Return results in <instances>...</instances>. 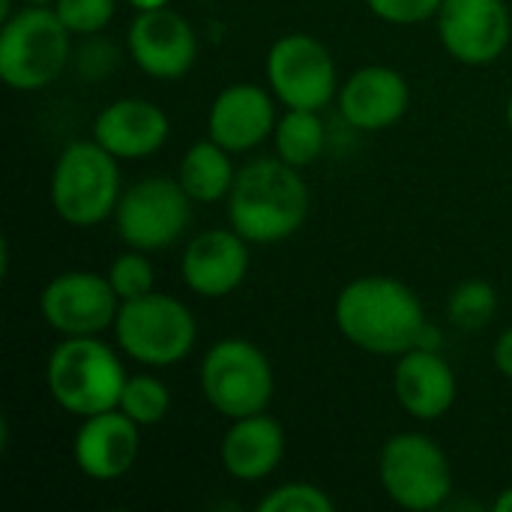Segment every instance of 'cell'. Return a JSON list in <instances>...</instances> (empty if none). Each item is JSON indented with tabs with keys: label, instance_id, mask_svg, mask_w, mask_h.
Instances as JSON below:
<instances>
[{
	"label": "cell",
	"instance_id": "32",
	"mask_svg": "<svg viewBox=\"0 0 512 512\" xmlns=\"http://www.w3.org/2000/svg\"><path fill=\"white\" fill-rule=\"evenodd\" d=\"M24 6H48V3H54V0H21Z\"/></svg>",
	"mask_w": 512,
	"mask_h": 512
},
{
	"label": "cell",
	"instance_id": "29",
	"mask_svg": "<svg viewBox=\"0 0 512 512\" xmlns=\"http://www.w3.org/2000/svg\"><path fill=\"white\" fill-rule=\"evenodd\" d=\"M492 360H495V369H498L504 378H512V327L498 336L495 351H492Z\"/></svg>",
	"mask_w": 512,
	"mask_h": 512
},
{
	"label": "cell",
	"instance_id": "9",
	"mask_svg": "<svg viewBox=\"0 0 512 512\" xmlns=\"http://www.w3.org/2000/svg\"><path fill=\"white\" fill-rule=\"evenodd\" d=\"M192 219V198L180 180L147 177L120 195L114 210L117 234L126 246L141 252H159L183 237Z\"/></svg>",
	"mask_w": 512,
	"mask_h": 512
},
{
	"label": "cell",
	"instance_id": "3",
	"mask_svg": "<svg viewBox=\"0 0 512 512\" xmlns=\"http://www.w3.org/2000/svg\"><path fill=\"white\" fill-rule=\"evenodd\" d=\"M45 381L63 411L93 417L120 408L126 372L114 348L96 336H66L48 357Z\"/></svg>",
	"mask_w": 512,
	"mask_h": 512
},
{
	"label": "cell",
	"instance_id": "13",
	"mask_svg": "<svg viewBox=\"0 0 512 512\" xmlns=\"http://www.w3.org/2000/svg\"><path fill=\"white\" fill-rule=\"evenodd\" d=\"M129 54L150 78L174 81L192 69L198 57V39L180 12L168 6L138 9L129 27Z\"/></svg>",
	"mask_w": 512,
	"mask_h": 512
},
{
	"label": "cell",
	"instance_id": "2",
	"mask_svg": "<svg viewBox=\"0 0 512 512\" xmlns=\"http://www.w3.org/2000/svg\"><path fill=\"white\" fill-rule=\"evenodd\" d=\"M309 186L282 159H255L237 171L228 195L231 228L249 243H279L303 228Z\"/></svg>",
	"mask_w": 512,
	"mask_h": 512
},
{
	"label": "cell",
	"instance_id": "5",
	"mask_svg": "<svg viewBox=\"0 0 512 512\" xmlns=\"http://www.w3.org/2000/svg\"><path fill=\"white\" fill-rule=\"evenodd\" d=\"M120 159L96 138L69 144L51 174V204L66 225L90 228L120 204Z\"/></svg>",
	"mask_w": 512,
	"mask_h": 512
},
{
	"label": "cell",
	"instance_id": "26",
	"mask_svg": "<svg viewBox=\"0 0 512 512\" xmlns=\"http://www.w3.org/2000/svg\"><path fill=\"white\" fill-rule=\"evenodd\" d=\"M261 512H333V498L312 483H285L258 501Z\"/></svg>",
	"mask_w": 512,
	"mask_h": 512
},
{
	"label": "cell",
	"instance_id": "12",
	"mask_svg": "<svg viewBox=\"0 0 512 512\" xmlns=\"http://www.w3.org/2000/svg\"><path fill=\"white\" fill-rule=\"evenodd\" d=\"M435 18L444 48L459 63H495L510 45L512 21L504 0H444Z\"/></svg>",
	"mask_w": 512,
	"mask_h": 512
},
{
	"label": "cell",
	"instance_id": "31",
	"mask_svg": "<svg viewBox=\"0 0 512 512\" xmlns=\"http://www.w3.org/2000/svg\"><path fill=\"white\" fill-rule=\"evenodd\" d=\"M135 9H156V6H168L171 0H129Z\"/></svg>",
	"mask_w": 512,
	"mask_h": 512
},
{
	"label": "cell",
	"instance_id": "33",
	"mask_svg": "<svg viewBox=\"0 0 512 512\" xmlns=\"http://www.w3.org/2000/svg\"><path fill=\"white\" fill-rule=\"evenodd\" d=\"M507 123H510V129H512V99H510V105H507Z\"/></svg>",
	"mask_w": 512,
	"mask_h": 512
},
{
	"label": "cell",
	"instance_id": "14",
	"mask_svg": "<svg viewBox=\"0 0 512 512\" xmlns=\"http://www.w3.org/2000/svg\"><path fill=\"white\" fill-rule=\"evenodd\" d=\"M246 237H240L234 228H210L192 237V243L183 252L180 273L186 288H192L198 297H228L240 288L249 270V249Z\"/></svg>",
	"mask_w": 512,
	"mask_h": 512
},
{
	"label": "cell",
	"instance_id": "22",
	"mask_svg": "<svg viewBox=\"0 0 512 512\" xmlns=\"http://www.w3.org/2000/svg\"><path fill=\"white\" fill-rule=\"evenodd\" d=\"M273 138H276L279 159L294 168L312 165L324 153V141H327L318 111L309 108H288L285 117L276 120Z\"/></svg>",
	"mask_w": 512,
	"mask_h": 512
},
{
	"label": "cell",
	"instance_id": "18",
	"mask_svg": "<svg viewBox=\"0 0 512 512\" xmlns=\"http://www.w3.org/2000/svg\"><path fill=\"white\" fill-rule=\"evenodd\" d=\"M168 114L147 99H117L96 117L93 138L117 159H147L168 141Z\"/></svg>",
	"mask_w": 512,
	"mask_h": 512
},
{
	"label": "cell",
	"instance_id": "21",
	"mask_svg": "<svg viewBox=\"0 0 512 512\" xmlns=\"http://www.w3.org/2000/svg\"><path fill=\"white\" fill-rule=\"evenodd\" d=\"M177 180L192 201L216 204V201L231 195L237 171L231 165L228 150L222 144H216L213 138H207V141H198L186 150Z\"/></svg>",
	"mask_w": 512,
	"mask_h": 512
},
{
	"label": "cell",
	"instance_id": "16",
	"mask_svg": "<svg viewBox=\"0 0 512 512\" xmlns=\"http://www.w3.org/2000/svg\"><path fill=\"white\" fill-rule=\"evenodd\" d=\"M276 129V108L264 87L234 84L225 87L207 114V135L228 153H246L264 144Z\"/></svg>",
	"mask_w": 512,
	"mask_h": 512
},
{
	"label": "cell",
	"instance_id": "15",
	"mask_svg": "<svg viewBox=\"0 0 512 512\" xmlns=\"http://www.w3.org/2000/svg\"><path fill=\"white\" fill-rule=\"evenodd\" d=\"M138 429L141 426L129 420L120 408L84 417L75 435V462L81 474L96 483H111L126 477L141 450Z\"/></svg>",
	"mask_w": 512,
	"mask_h": 512
},
{
	"label": "cell",
	"instance_id": "1",
	"mask_svg": "<svg viewBox=\"0 0 512 512\" xmlns=\"http://www.w3.org/2000/svg\"><path fill=\"white\" fill-rule=\"evenodd\" d=\"M336 327L360 351L378 357H402L420 348L426 315L417 294L390 276H363L336 300Z\"/></svg>",
	"mask_w": 512,
	"mask_h": 512
},
{
	"label": "cell",
	"instance_id": "30",
	"mask_svg": "<svg viewBox=\"0 0 512 512\" xmlns=\"http://www.w3.org/2000/svg\"><path fill=\"white\" fill-rule=\"evenodd\" d=\"M492 510H495V512H512V486H510V489H504V492L498 495V501L492 504Z\"/></svg>",
	"mask_w": 512,
	"mask_h": 512
},
{
	"label": "cell",
	"instance_id": "23",
	"mask_svg": "<svg viewBox=\"0 0 512 512\" xmlns=\"http://www.w3.org/2000/svg\"><path fill=\"white\" fill-rule=\"evenodd\" d=\"M168 408H171V393L159 378H153V375L126 378V387L120 396V411L129 420H135L138 426H156L168 417Z\"/></svg>",
	"mask_w": 512,
	"mask_h": 512
},
{
	"label": "cell",
	"instance_id": "27",
	"mask_svg": "<svg viewBox=\"0 0 512 512\" xmlns=\"http://www.w3.org/2000/svg\"><path fill=\"white\" fill-rule=\"evenodd\" d=\"M117 0H54V12L69 33H99L114 18Z\"/></svg>",
	"mask_w": 512,
	"mask_h": 512
},
{
	"label": "cell",
	"instance_id": "25",
	"mask_svg": "<svg viewBox=\"0 0 512 512\" xmlns=\"http://www.w3.org/2000/svg\"><path fill=\"white\" fill-rule=\"evenodd\" d=\"M108 282H111L114 294L120 297V303L144 297L153 291V264L147 261V255L141 249L117 255L108 267Z\"/></svg>",
	"mask_w": 512,
	"mask_h": 512
},
{
	"label": "cell",
	"instance_id": "6",
	"mask_svg": "<svg viewBox=\"0 0 512 512\" xmlns=\"http://www.w3.org/2000/svg\"><path fill=\"white\" fill-rule=\"evenodd\" d=\"M114 333L117 345L144 366L180 363L198 339L192 312L180 300L156 291L120 303Z\"/></svg>",
	"mask_w": 512,
	"mask_h": 512
},
{
	"label": "cell",
	"instance_id": "7",
	"mask_svg": "<svg viewBox=\"0 0 512 512\" xmlns=\"http://www.w3.org/2000/svg\"><path fill=\"white\" fill-rule=\"evenodd\" d=\"M381 486L402 510H438L453 495V468L447 453L420 432L393 435L378 462Z\"/></svg>",
	"mask_w": 512,
	"mask_h": 512
},
{
	"label": "cell",
	"instance_id": "4",
	"mask_svg": "<svg viewBox=\"0 0 512 512\" xmlns=\"http://www.w3.org/2000/svg\"><path fill=\"white\" fill-rule=\"evenodd\" d=\"M69 27L48 6H24L0 30V78L6 87L33 93L60 78L69 63Z\"/></svg>",
	"mask_w": 512,
	"mask_h": 512
},
{
	"label": "cell",
	"instance_id": "19",
	"mask_svg": "<svg viewBox=\"0 0 512 512\" xmlns=\"http://www.w3.org/2000/svg\"><path fill=\"white\" fill-rule=\"evenodd\" d=\"M396 399L417 420H438L456 402V375L435 348H411L396 366Z\"/></svg>",
	"mask_w": 512,
	"mask_h": 512
},
{
	"label": "cell",
	"instance_id": "10",
	"mask_svg": "<svg viewBox=\"0 0 512 512\" xmlns=\"http://www.w3.org/2000/svg\"><path fill=\"white\" fill-rule=\"evenodd\" d=\"M267 78L288 108L321 111L336 96V63L330 51L306 33H288L273 42Z\"/></svg>",
	"mask_w": 512,
	"mask_h": 512
},
{
	"label": "cell",
	"instance_id": "8",
	"mask_svg": "<svg viewBox=\"0 0 512 512\" xmlns=\"http://www.w3.org/2000/svg\"><path fill=\"white\" fill-rule=\"evenodd\" d=\"M273 387L270 360L246 339L216 342L201 363L204 399L228 420L264 414L273 399Z\"/></svg>",
	"mask_w": 512,
	"mask_h": 512
},
{
	"label": "cell",
	"instance_id": "20",
	"mask_svg": "<svg viewBox=\"0 0 512 512\" xmlns=\"http://www.w3.org/2000/svg\"><path fill=\"white\" fill-rule=\"evenodd\" d=\"M285 456V432L267 414L231 420L222 441V465L234 480L255 483L270 477Z\"/></svg>",
	"mask_w": 512,
	"mask_h": 512
},
{
	"label": "cell",
	"instance_id": "11",
	"mask_svg": "<svg viewBox=\"0 0 512 512\" xmlns=\"http://www.w3.org/2000/svg\"><path fill=\"white\" fill-rule=\"evenodd\" d=\"M39 312L63 336H96L117 321L120 297L108 276L69 270L54 276L39 294Z\"/></svg>",
	"mask_w": 512,
	"mask_h": 512
},
{
	"label": "cell",
	"instance_id": "24",
	"mask_svg": "<svg viewBox=\"0 0 512 512\" xmlns=\"http://www.w3.org/2000/svg\"><path fill=\"white\" fill-rule=\"evenodd\" d=\"M498 294L489 282H462L447 303V315L462 330H480L495 318Z\"/></svg>",
	"mask_w": 512,
	"mask_h": 512
},
{
	"label": "cell",
	"instance_id": "17",
	"mask_svg": "<svg viewBox=\"0 0 512 512\" xmlns=\"http://www.w3.org/2000/svg\"><path fill=\"white\" fill-rule=\"evenodd\" d=\"M408 102V81L390 66H363L339 90L342 117L354 129L366 132H378L399 123L408 111Z\"/></svg>",
	"mask_w": 512,
	"mask_h": 512
},
{
	"label": "cell",
	"instance_id": "28",
	"mask_svg": "<svg viewBox=\"0 0 512 512\" xmlns=\"http://www.w3.org/2000/svg\"><path fill=\"white\" fill-rule=\"evenodd\" d=\"M369 9L390 24H420L438 15L444 0H366Z\"/></svg>",
	"mask_w": 512,
	"mask_h": 512
}]
</instances>
